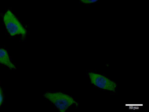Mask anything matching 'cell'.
Returning <instances> with one entry per match:
<instances>
[{"instance_id":"obj_1","label":"cell","mask_w":149,"mask_h":112,"mask_svg":"<svg viewBox=\"0 0 149 112\" xmlns=\"http://www.w3.org/2000/svg\"><path fill=\"white\" fill-rule=\"evenodd\" d=\"M44 97L53 104L60 112H65L71 106L78 104L71 96L61 92H47Z\"/></svg>"},{"instance_id":"obj_2","label":"cell","mask_w":149,"mask_h":112,"mask_svg":"<svg viewBox=\"0 0 149 112\" xmlns=\"http://www.w3.org/2000/svg\"><path fill=\"white\" fill-rule=\"evenodd\" d=\"M3 21L8 32L11 36L21 35L25 36L26 31L15 15L9 10L4 14Z\"/></svg>"},{"instance_id":"obj_3","label":"cell","mask_w":149,"mask_h":112,"mask_svg":"<svg viewBox=\"0 0 149 112\" xmlns=\"http://www.w3.org/2000/svg\"><path fill=\"white\" fill-rule=\"evenodd\" d=\"M88 74L91 83L95 86L113 92L116 91L117 84L113 81L101 74L90 72Z\"/></svg>"},{"instance_id":"obj_4","label":"cell","mask_w":149,"mask_h":112,"mask_svg":"<svg viewBox=\"0 0 149 112\" xmlns=\"http://www.w3.org/2000/svg\"><path fill=\"white\" fill-rule=\"evenodd\" d=\"M0 63L10 69H16L11 61L7 51L5 49L0 48Z\"/></svg>"},{"instance_id":"obj_5","label":"cell","mask_w":149,"mask_h":112,"mask_svg":"<svg viewBox=\"0 0 149 112\" xmlns=\"http://www.w3.org/2000/svg\"><path fill=\"white\" fill-rule=\"evenodd\" d=\"M82 3L85 4H89L97 2L98 0H80Z\"/></svg>"},{"instance_id":"obj_6","label":"cell","mask_w":149,"mask_h":112,"mask_svg":"<svg viewBox=\"0 0 149 112\" xmlns=\"http://www.w3.org/2000/svg\"><path fill=\"white\" fill-rule=\"evenodd\" d=\"M3 95L2 93V90L0 86V106L2 104L3 101Z\"/></svg>"}]
</instances>
